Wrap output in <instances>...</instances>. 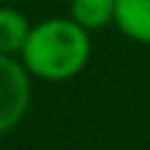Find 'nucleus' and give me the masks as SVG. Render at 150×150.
Here are the masks:
<instances>
[{
  "instance_id": "1",
  "label": "nucleus",
  "mask_w": 150,
  "mask_h": 150,
  "mask_svg": "<svg viewBox=\"0 0 150 150\" xmlns=\"http://www.w3.org/2000/svg\"><path fill=\"white\" fill-rule=\"evenodd\" d=\"M92 45L90 32L82 29L71 16L69 18H45L32 24L26 45L18 55L29 76L45 82H63L76 76L90 61Z\"/></svg>"
},
{
  "instance_id": "2",
  "label": "nucleus",
  "mask_w": 150,
  "mask_h": 150,
  "mask_svg": "<svg viewBox=\"0 0 150 150\" xmlns=\"http://www.w3.org/2000/svg\"><path fill=\"white\" fill-rule=\"evenodd\" d=\"M32 100L29 74L18 58L0 55V134L11 132L26 113Z\"/></svg>"
},
{
  "instance_id": "3",
  "label": "nucleus",
  "mask_w": 150,
  "mask_h": 150,
  "mask_svg": "<svg viewBox=\"0 0 150 150\" xmlns=\"http://www.w3.org/2000/svg\"><path fill=\"white\" fill-rule=\"evenodd\" d=\"M113 24L129 40L150 45V0H116Z\"/></svg>"
},
{
  "instance_id": "4",
  "label": "nucleus",
  "mask_w": 150,
  "mask_h": 150,
  "mask_svg": "<svg viewBox=\"0 0 150 150\" xmlns=\"http://www.w3.org/2000/svg\"><path fill=\"white\" fill-rule=\"evenodd\" d=\"M29 32H32V24L21 11L0 5V55L18 58Z\"/></svg>"
},
{
  "instance_id": "5",
  "label": "nucleus",
  "mask_w": 150,
  "mask_h": 150,
  "mask_svg": "<svg viewBox=\"0 0 150 150\" xmlns=\"http://www.w3.org/2000/svg\"><path fill=\"white\" fill-rule=\"evenodd\" d=\"M113 16L116 0H71V18L87 32L105 29L108 24H113Z\"/></svg>"
},
{
  "instance_id": "6",
  "label": "nucleus",
  "mask_w": 150,
  "mask_h": 150,
  "mask_svg": "<svg viewBox=\"0 0 150 150\" xmlns=\"http://www.w3.org/2000/svg\"><path fill=\"white\" fill-rule=\"evenodd\" d=\"M0 3H3V0H0Z\"/></svg>"
}]
</instances>
